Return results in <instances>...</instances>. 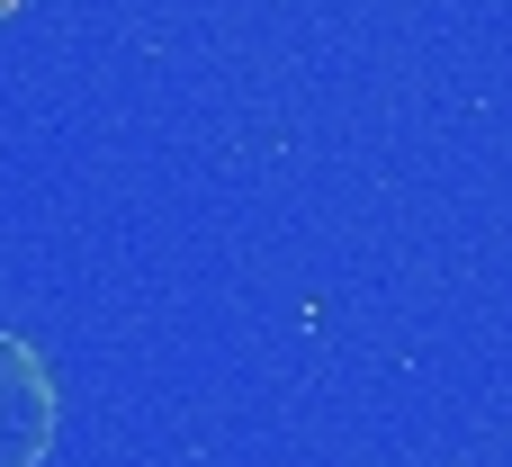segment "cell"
Returning a JSON list of instances; mask_svg holds the SVG:
<instances>
[{
    "label": "cell",
    "instance_id": "1",
    "mask_svg": "<svg viewBox=\"0 0 512 467\" xmlns=\"http://www.w3.org/2000/svg\"><path fill=\"white\" fill-rule=\"evenodd\" d=\"M54 423H63V396L45 351L27 333H0V467H45Z\"/></svg>",
    "mask_w": 512,
    "mask_h": 467
}]
</instances>
